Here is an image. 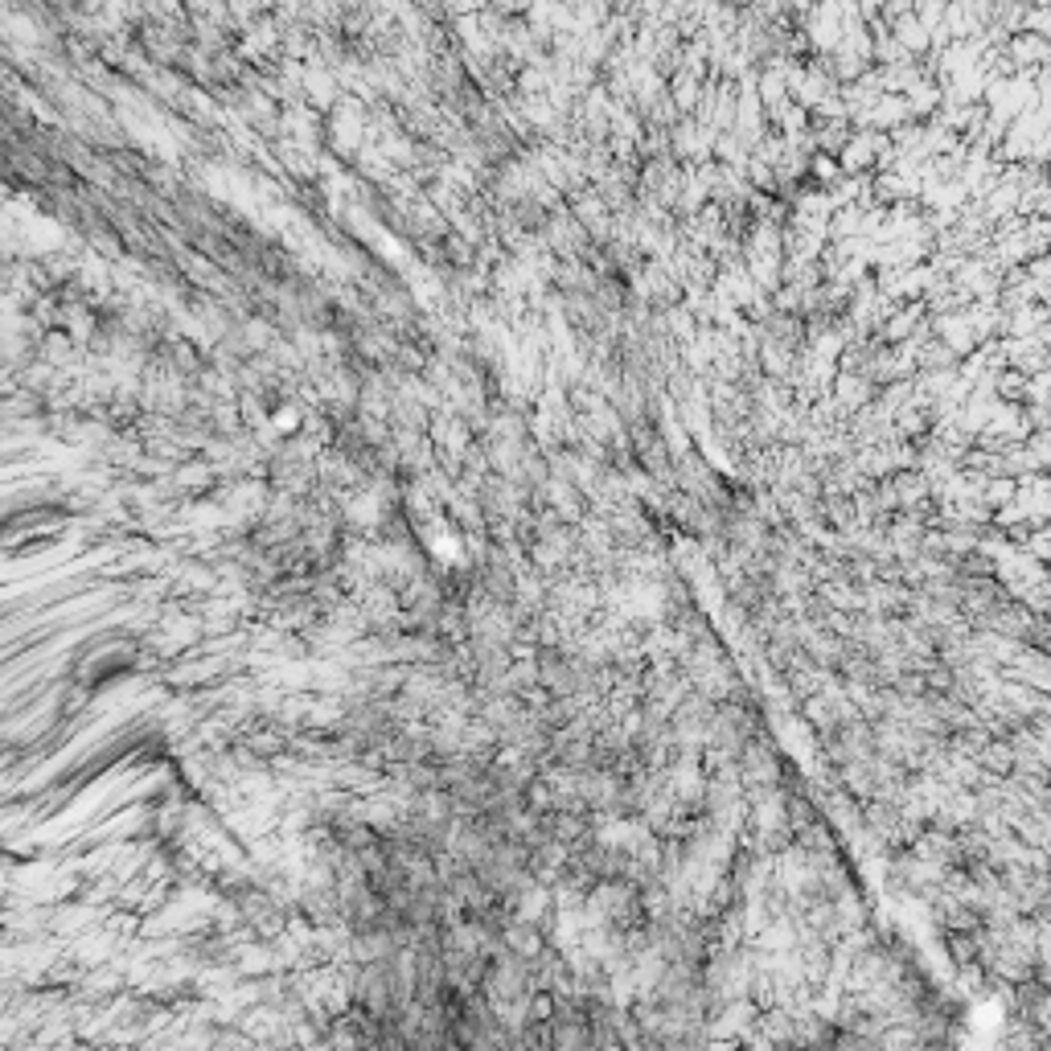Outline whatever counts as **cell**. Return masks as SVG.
Listing matches in <instances>:
<instances>
[]
</instances>
